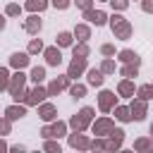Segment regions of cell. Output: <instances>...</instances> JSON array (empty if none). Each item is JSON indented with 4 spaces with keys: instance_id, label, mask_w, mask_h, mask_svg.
I'll list each match as a JSON object with an SVG mask.
<instances>
[{
    "instance_id": "cell-1",
    "label": "cell",
    "mask_w": 153,
    "mask_h": 153,
    "mask_svg": "<svg viewBox=\"0 0 153 153\" xmlns=\"http://www.w3.org/2000/svg\"><path fill=\"white\" fill-rule=\"evenodd\" d=\"M24 84H26V74H22V69H17V74L10 76V84H7V91L14 100H24V96H26Z\"/></svg>"
},
{
    "instance_id": "cell-2",
    "label": "cell",
    "mask_w": 153,
    "mask_h": 153,
    "mask_svg": "<svg viewBox=\"0 0 153 153\" xmlns=\"http://www.w3.org/2000/svg\"><path fill=\"white\" fill-rule=\"evenodd\" d=\"M110 26H112L115 38L127 41V38L131 36V24H129V19H124V17H120V14H112V17H110Z\"/></svg>"
},
{
    "instance_id": "cell-3",
    "label": "cell",
    "mask_w": 153,
    "mask_h": 153,
    "mask_svg": "<svg viewBox=\"0 0 153 153\" xmlns=\"http://www.w3.org/2000/svg\"><path fill=\"white\" fill-rule=\"evenodd\" d=\"M91 120H93V108L86 105V108H81V110L69 120V127H72L74 131H84V129L91 124Z\"/></svg>"
},
{
    "instance_id": "cell-4",
    "label": "cell",
    "mask_w": 153,
    "mask_h": 153,
    "mask_svg": "<svg viewBox=\"0 0 153 153\" xmlns=\"http://www.w3.org/2000/svg\"><path fill=\"white\" fill-rule=\"evenodd\" d=\"M65 131H67V124L65 122H55L50 127H43L41 129V136L43 139H60V136H65Z\"/></svg>"
},
{
    "instance_id": "cell-5",
    "label": "cell",
    "mask_w": 153,
    "mask_h": 153,
    "mask_svg": "<svg viewBox=\"0 0 153 153\" xmlns=\"http://www.w3.org/2000/svg\"><path fill=\"white\" fill-rule=\"evenodd\" d=\"M45 96H48V88H43V86H38V84H36V88L26 91V96H24V103H26V105H38V103H41Z\"/></svg>"
},
{
    "instance_id": "cell-6",
    "label": "cell",
    "mask_w": 153,
    "mask_h": 153,
    "mask_svg": "<svg viewBox=\"0 0 153 153\" xmlns=\"http://www.w3.org/2000/svg\"><path fill=\"white\" fill-rule=\"evenodd\" d=\"M84 19H88V22L96 24V26H103V24L108 22V14H105L103 10H93V7H88V10H84Z\"/></svg>"
},
{
    "instance_id": "cell-7",
    "label": "cell",
    "mask_w": 153,
    "mask_h": 153,
    "mask_svg": "<svg viewBox=\"0 0 153 153\" xmlns=\"http://www.w3.org/2000/svg\"><path fill=\"white\" fill-rule=\"evenodd\" d=\"M84 69H86V57H74V60L69 62L67 76H69V79H76V76H81V74H84Z\"/></svg>"
},
{
    "instance_id": "cell-8",
    "label": "cell",
    "mask_w": 153,
    "mask_h": 153,
    "mask_svg": "<svg viewBox=\"0 0 153 153\" xmlns=\"http://www.w3.org/2000/svg\"><path fill=\"white\" fill-rule=\"evenodd\" d=\"M115 93L112 91H100V96H98V108L103 110V112H110L112 108H115Z\"/></svg>"
},
{
    "instance_id": "cell-9",
    "label": "cell",
    "mask_w": 153,
    "mask_h": 153,
    "mask_svg": "<svg viewBox=\"0 0 153 153\" xmlns=\"http://www.w3.org/2000/svg\"><path fill=\"white\" fill-rule=\"evenodd\" d=\"M43 55H45V62H48V65H53V67H57V65L62 62V53H60V48H57V45L45 48V50H43Z\"/></svg>"
},
{
    "instance_id": "cell-10",
    "label": "cell",
    "mask_w": 153,
    "mask_h": 153,
    "mask_svg": "<svg viewBox=\"0 0 153 153\" xmlns=\"http://www.w3.org/2000/svg\"><path fill=\"white\" fill-rule=\"evenodd\" d=\"M129 112H131V120H143L146 117V100L143 98H136L129 105Z\"/></svg>"
},
{
    "instance_id": "cell-11",
    "label": "cell",
    "mask_w": 153,
    "mask_h": 153,
    "mask_svg": "<svg viewBox=\"0 0 153 153\" xmlns=\"http://www.w3.org/2000/svg\"><path fill=\"white\" fill-rule=\"evenodd\" d=\"M108 136H110V141H108V151L120 148V146H122V141H124V131H122V129H115V127L108 131Z\"/></svg>"
},
{
    "instance_id": "cell-12",
    "label": "cell",
    "mask_w": 153,
    "mask_h": 153,
    "mask_svg": "<svg viewBox=\"0 0 153 153\" xmlns=\"http://www.w3.org/2000/svg\"><path fill=\"white\" fill-rule=\"evenodd\" d=\"M69 86V76L65 74V76H57V79H53L50 81V86H48V96H55V93H60L62 88H67Z\"/></svg>"
},
{
    "instance_id": "cell-13",
    "label": "cell",
    "mask_w": 153,
    "mask_h": 153,
    "mask_svg": "<svg viewBox=\"0 0 153 153\" xmlns=\"http://www.w3.org/2000/svg\"><path fill=\"white\" fill-rule=\"evenodd\" d=\"M112 127H115V124H112V120H110V117L96 120V124H93V134H96V136H105V134H108Z\"/></svg>"
},
{
    "instance_id": "cell-14",
    "label": "cell",
    "mask_w": 153,
    "mask_h": 153,
    "mask_svg": "<svg viewBox=\"0 0 153 153\" xmlns=\"http://www.w3.org/2000/svg\"><path fill=\"white\" fill-rule=\"evenodd\" d=\"M69 146H72V148H81V151H86V148H91V141H88L86 136H81V131H74V134L69 136Z\"/></svg>"
},
{
    "instance_id": "cell-15",
    "label": "cell",
    "mask_w": 153,
    "mask_h": 153,
    "mask_svg": "<svg viewBox=\"0 0 153 153\" xmlns=\"http://www.w3.org/2000/svg\"><path fill=\"white\" fill-rule=\"evenodd\" d=\"M38 115H41V120L53 122V120L57 117V110H55V105H53V103H43V105L38 108Z\"/></svg>"
},
{
    "instance_id": "cell-16",
    "label": "cell",
    "mask_w": 153,
    "mask_h": 153,
    "mask_svg": "<svg viewBox=\"0 0 153 153\" xmlns=\"http://www.w3.org/2000/svg\"><path fill=\"white\" fill-rule=\"evenodd\" d=\"M10 65H12L14 69H24V67L29 65V55H26V53H12V55H10Z\"/></svg>"
},
{
    "instance_id": "cell-17",
    "label": "cell",
    "mask_w": 153,
    "mask_h": 153,
    "mask_svg": "<svg viewBox=\"0 0 153 153\" xmlns=\"http://www.w3.org/2000/svg\"><path fill=\"white\" fill-rule=\"evenodd\" d=\"M5 115H7L10 122H14V120H22V117L26 115V108H24V105H10V108L5 110Z\"/></svg>"
},
{
    "instance_id": "cell-18",
    "label": "cell",
    "mask_w": 153,
    "mask_h": 153,
    "mask_svg": "<svg viewBox=\"0 0 153 153\" xmlns=\"http://www.w3.org/2000/svg\"><path fill=\"white\" fill-rule=\"evenodd\" d=\"M41 26H43V22H41L36 14H31V17L24 22V29H26L29 33H38V31H41Z\"/></svg>"
},
{
    "instance_id": "cell-19",
    "label": "cell",
    "mask_w": 153,
    "mask_h": 153,
    "mask_svg": "<svg viewBox=\"0 0 153 153\" xmlns=\"http://www.w3.org/2000/svg\"><path fill=\"white\" fill-rule=\"evenodd\" d=\"M120 60H122L124 65H139V62H141V60H139V55H136L134 50H129V48L120 53Z\"/></svg>"
},
{
    "instance_id": "cell-20",
    "label": "cell",
    "mask_w": 153,
    "mask_h": 153,
    "mask_svg": "<svg viewBox=\"0 0 153 153\" xmlns=\"http://www.w3.org/2000/svg\"><path fill=\"white\" fill-rule=\"evenodd\" d=\"M86 81H88L91 86H100V84H103V72H100V69H88V72H86Z\"/></svg>"
},
{
    "instance_id": "cell-21",
    "label": "cell",
    "mask_w": 153,
    "mask_h": 153,
    "mask_svg": "<svg viewBox=\"0 0 153 153\" xmlns=\"http://www.w3.org/2000/svg\"><path fill=\"white\" fill-rule=\"evenodd\" d=\"M74 36H76L79 41H88V38H91V31H88L86 24H76V26H74Z\"/></svg>"
},
{
    "instance_id": "cell-22",
    "label": "cell",
    "mask_w": 153,
    "mask_h": 153,
    "mask_svg": "<svg viewBox=\"0 0 153 153\" xmlns=\"http://www.w3.org/2000/svg\"><path fill=\"white\" fill-rule=\"evenodd\" d=\"M117 91H120V96H134V84L129 81V79H124V81H120V86H117Z\"/></svg>"
},
{
    "instance_id": "cell-23",
    "label": "cell",
    "mask_w": 153,
    "mask_h": 153,
    "mask_svg": "<svg viewBox=\"0 0 153 153\" xmlns=\"http://www.w3.org/2000/svg\"><path fill=\"white\" fill-rule=\"evenodd\" d=\"M48 7V0H29L26 2V10L29 12H43Z\"/></svg>"
},
{
    "instance_id": "cell-24",
    "label": "cell",
    "mask_w": 153,
    "mask_h": 153,
    "mask_svg": "<svg viewBox=\"0 0 153 153\" xmlns=\"http://www.w3.org/2000/svg\"><path fill=\"white\" fill-rule=\"evenodd\" d=\"M72 53H74V57H88V45H86V41L76 43V45L72 48Z\"/></svg>"
},
{
    "instance_id": "cell-25",
    "label": "cell",
    "mask_w": 153,
    "mask_h": 153,
    "mask_svg": "<svg viewBox=\"0 0 153 153\" xmlns=\"http://www.w3.org/2000/svg\"><path fill=\"white\" fill-rule=\"evenodd\" d=\"M33 84H41L43 79H45V67H33L31 69V76H29Z\"/></svg>"
},
{
    "instance_id": "cell-26",
    "label": "cell",
    "mask_w": 153,
    "mask_h": 153,
    "mask_svg": "<svg viewBox=\"0 0 153 153\" xmlns=\"http://www.w3.org/2000/svg\"><path fill=\"white\" fill-rule=\"evenodd\" d=\"M115 117H117V120H122V122H129V120H131V112H129V108L117 105V108H115Z\"/></svg>"
},
{
    "instance_id": "cell-27",
    "label": "cell",
    "mask_w": 153,
    "mask_h": 153,
    "mask_svg": "<svg viewBox=\"0 0 153 153\" xmlns=\"http://www.w3.org/2000/svg\"><path fill=\"white\" fill-rule=\"evenodd\" d=\"M57 45H60V48L72 45V33H69V31H60V33H57Z\"/></svg>"
},
{
    "instance_id": "cell-28",
    "label": "cell",
    "mask_w": 153,
    "mask_h": 153,
    "mask_svg": "<svg viewBox=\"0 0 153 153\" xmlns=\"http://www.w3.org/2000/svg\"><path fill=\"white\" fill-rule=\"evenodd\" d=\"M120 74H122V76H127V79H131V76H136V74H139V65H124V67L120 69Z\"/></svg>"
},
{
    "instance_id": "cell-29",
    "label": "cell",
    "mask_w": 153,
    "mask_h": 153,
    "mask_svg": "<svg viewBox=\"0 0 153 153\" xmlns=\"http://www.w3.org/2000/svg\"><path fill=\"white\" fill-rule=\"evenodd\" d=\"M139 98H143V100H153V84H143V86L139 88Z\"/></svg>"
},
{
    "instance_id": "cell-30",
    "label": "cell",
    "mask_w": 153,
    "mask_h": 153,
    "mask_svg": "<svg viewBox=\"0 0 153 153\" xmlns=\"http://www.w3.org/2000/svg\"><path fill=\"white\" fill-rule=\"evenodd\" d=\"M134 148H136V151H151V148H153V141H151V139H136V141H134Z\"/></svg>"
},
{
    "instance_id": "cell-31",
    "label": "cell",
    "mask_w": 153,
    "mask_h": 153,
    "mask_svg": "<svg viewBox=\"0 0 153 153\" xmlns=\"http://www.w3.org/2000/svg\"><path fill=\"white\" fill-rule=\"evenodd\" d=\"M69 93H72V98H84L86 86L84 84H74V86H69Z\"/></svg>"
},
{
    "instance_id": "cell-32",
    "label": "cell",
    "mask_w": 153,
    "mask_h": 153,
    "mask_svg": "<svg viewBox=\"0 0 153 153\" xmlns=\"http://www.w3.org/2000/svg\"><path fill=\"white\" fill-rule=\"evenodd\" d=\"M7 84H10V72H7L5 67H0V91H5Z\"/></svg>"
},
{
    "instance_id": "cell-33",
    "label": "cell",
    "mask_w": 153,
    "mask_h": 153,
    "mask_svg": "<svg viewBox=\"0 0 153 153\" xmlns=\"http://www.w3.org/2000/svg\"><path fill=\"white\" fill-rule=\"evenodd\" d=\"M19 12H22V7H19L17 2H10V5L5 7V14H7V17H17Z\"/></svg>"
},
{
    "instance_id": "cell-34",
    "label": "cell",
    "mask_w": 153,
    "mask_h": 153,
    "mask_svg": "<svg viewBox=\"0 0 153 153\" xmlns=\"http://www.w3.org/2000/svg\"><path fill=\"white\" fill-rule=\"evenodd\" d=\"M43 50V43H41V38H33L31 43H29V53H41Z\"/></svg>"
},
{
    "instance_id": "cell-35",
    "label": "cell",
    "mask_w": 153,
    "mask_h": 153,
    "mask_svg": "<svg viewBox=\"0 0 153 153\" xmlns=\"http://www.w3.org/2000/svg\"><path fill=\"white\" fill-rule=\"evenodd\" d=\"M100 72H103V74H112V72H115V62H112V60H105V62L100 65Z\"/></svg>"
},
{
    "instance_id": "cell-36",
    "label": "cell",
    "mask_w": 153,
    "mask_h": 153,
    "mask_svg": "<svg viewBox=\"0 0 153 153\" xmlns=\"http://www.w3.org/2000/svg\"><path fill=\"white\" fill-rule=\"evenodd\" d=\"M43 148H45V151H50V153H55V151L60 153V143H57V141H45V146H43Z\"/></svg>"
},
{
    "instance_id": "cell-37",
    "label": "cell",
    "mask_w": 153,
    "mask_h": 153,
    "mask_svg": "<svg viewBox=\"0 0 153 153\" xmlns=\"http://www.w3.org/2000/svg\"><path fill=\"white\" fill-rule=\"evenodd\" d=\"M108 2H110L115 10H127V5H129L127 0H108Z\"/></svg>"
},
{
    "instance_id": "cell-38",
    "label": "cell",
    "mask_w": 153,
    "mask_h": 153,
    "mask_svg": "<svg viewBox=\"0 0 153 153\" xmlns=\"http://www.w3.org/2000/svg\"><path fill=\"white\" fill-rule=\"evenodd\" d=\"M100 53H103V55H115V45L103 43V45H100Z\"/></svg>"
},
{
    "instance_id": "cell-39",
    "label": "cell",
    "mask_w": 153,
    "mask_h": 153,
    "mask_svg": "<svg viewBox=\"0 0 153 153\" xmlns=\"http://www.w3.org/2000/svg\"><path fill=\"white\" fill-rule=\"evenodd\" d=\"M91 148H100V151L105 148V151H108V141H103V139H96V141L91 143Z\"/></svg>"
},
{
    "instance_id": "cell-40",
    "label": "cell",
    "mask_w": 153,
    "mask_h": 153,
    "mask_svg": "<svg viewBox=\"0 0 153 153\" xmlns=\"http://www.w3.org/2000/svg\"><path fill=\"white\" fill-rule=\"evenodd\" d=\"M0 134H10V120H0Z\"/></svg>"
},
{
    "instance_id": "cell-41",
    "label": "cell",
    "mask_w": 153,
    "mask_h": 153,
    "mask_svg": "<svg viewBox=\"0 0 153 153\" xmlns=\"http://www.w3.org/2000/svg\"><path fill=\"white\" fill-rule=\"evenodd\" d=\"M53 5H55L57 10H67V7H69V0H53Z\"/></svg>"
},
{
    "instance_id": "cell-42",
    "label": "cell",
    "mask_w": 153,
    "mask_h": 153,
    "mask_svg": "<svg viewBox=\"0 0 153 153\" xmlns=\"http://www.w3.org/2000/svg\"><path fill=\"white\" fill-rule=\"evenodd\" d=\"M76 5H79L81 10H88V7L93 5V0H76Z\"/></svg>"
},
{
    "instance_id": "cell-43",
    "label": "cell",
    "mask_w": 153,
    "mask_h": 153,
    "mask_svg": "<svg viewBox=\"0 0 153 153\" xmlns=\"http://www.w3.org/2000/svg\"><path fill=\"white\" fill-rule=\"evenodd\" d=\"M141 7H143V12H153V0H143Z\"/></svg>"
},
{
    "instance_id": "cell-44",
    "label": "cell",
    "mask_w": 153,
    "mask_h": 153,
    "mask_svg": "<svg viewBox=\"0 0 153 153\" xmlns=\"http://www.w3.org/2000/svg\"><path fill=\"white\" fill-rule=\"evenodd\" d=\"M2 151H7V143H5L2 139H0V153H2Z\"/></svg>"
},
{
    "instance_id": "cell-45",
    "label": "cell",
    "mask_w": 153,
    "mask_h": 153,
    "mask_svg": "<svg viewBox=\"0 0 153 153\" xmlns=\"http://www.w3.org/2000/svg\"><path fill=\"white\" fill-rule=\"evenodd\" d=\"M2 29H5V17L0 14V31H2Z\"/></svg>"
},
{
    "instance_id": "cell-46",
    "label": "cell",
    "mask_w": 153,
    "mask_h": 153,
    "mask_svg": "<svg viewBox=\"0 0 153 153\" xmlns=\"http://www.w3.org/2000/svg\"><path fill=\"white\" fill-rule=\"evenodd\" d=\"M151 136H153V124H151Z\"/></svg>"
},
{
    "instance_id": "cell-47",
    "label": "cell",
    "mask_w": 153,
    "mask_h": 153,
    "mask_svg": "<svg viewBox=\"0 0 153 153\" xmlns=\"http://www.w3.org/2000/svg\"><path fill=\"white\" fill-rule=\"evenodd\" d=\"M105 2H108V0H105Z\"/></svg>"
}]
</instances>
